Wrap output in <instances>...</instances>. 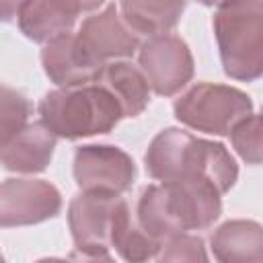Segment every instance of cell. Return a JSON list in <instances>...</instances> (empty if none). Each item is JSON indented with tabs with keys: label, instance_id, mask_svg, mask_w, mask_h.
<instances>
[{
	"label": "cell",
	"instance_id": "cell-1",
	"mask_svg": "<svg viewBox=\"0 0 263 263\" xmlns=\"http://www.w3.org/2000/svg\"><path fill=\"white\" fill-rule=\"evenodd\" d=\"M144 164L148 175L160 183L205 181L220 195L230 191L238 179V164L224 144L195 138L179 127H166L154 136Z\"/></svg>",
	"mask_w": 263,
	"mask_h": 263
},
{
	"label": "cell",
	"instance_id": "cell-2",
	"mask_svg": "<svg viewBox=\"0 0 263 263\" xmlns=\"http://www.w3.org/2000/svg\"><path fill=\"white\" fill-rule=\"evenodd\" d=\"M222 195L205 181L146 185L136 216L142 228L162 245L187 230H205L222 214Z\"/></svg>",
	"mask_w": 263,
	"mask_h": 263
},
{
	"label": "cell",
	"instance_id": "cell-3",
	"mask_svg": "<svg viewBox=\"0 0 263 263\" xmlns=\"http://www.w3.org/2000/svg\"><path fill=\"white\" fill-rule=\"evenodd\" d=\"M41 121L64 140H80L109 134L123 109L117 99L99 82L49 90L39 103Z\"/></svg>",
	"mask_w": 263,
	"mask_h": 263
},
{
	"label": "cell",
	"instance_id": "cell-4",
	"mask_svg": "<svg viewBox=\"0 0 263 263\" xmlns=\"http://www.w3.org/2000/svg\"><path fill=\"white\" fill-rule=\"evenodd\" d=\"M212 23L224 74L240 82L259 80L263 76V2H222Z\"/></svg>",
	"mask_w": 263,
	"mask_h": 263
},
{
	"label": "cell",
	"instance_id": "cell-5",
	"mask_svg": "<svg viewBox=\"0 0 263 263\" xmlns=\"http://www.w3.org/2000/svg\"><path fill=\"white\" fill-rule=\"evenodd\" d=\"M173 109L175 117L195 132L230 136L232 129L251 115L253 101L234 86L197 82L175 101Z\"/></svg>",
	"mask_w": 263,
	"mask_h": 263
},
{
	"label": "cell",
	"instance_id": "cell-6",
	"mask_svg": "<svg viewBox=\"0 0 263 263\" xmlns=\"http://www.w3.org/2000/svg\"><path fill=\"white\" fill-rule=\"evenodd\" d=\"M138 64L150 88L160 97L177 95L193 78L189 45L173 33L152 37L140 45Z\"/></svg>",
	"mask_w": 263,
	"mask_h": 263
},
{
	"label": "cell",
	"instance_id": "cell-7",
	"mask_svg": "<svg viewBox=\"0 0 263 263\" xmlns=\"http://www.w3.org/2000/svg\"><path fill=\"white\" fill-rule=\"evenodd\" d=\"M74 181L82 191L123 193L136 181V164L132 156L109 144H88L74 152Z\"/></svg>",
	"mask_w": 263,
	"mask_h": 263
},
{
	"label": "cell",
	"instance_id": "cell-8",
	"mask_svg": "<svg viewBox=\"0 0 263 263\" xmlns=\"http://www.w3.org/2000/svg\"><path fill=\"white\" fill-rule=\"evenodd\" d=\"M117 193L82 191L68 205V226L78 249H111L115 222L125 208Z\"/></svg>",
	"mask_w": 263,
	"mask_h": 263
},
{
	"label": "cell",
	"instance_id": "cell-9",
	"mask_svg": "<svg viewBox=\"0 0 263 263\" xmlns=\"http://www.w3.org/2000/svg\"><path fill=\"white\" fill-rule=\"evenodd\" d=\"M60 191L43 179H6L0 187V226H31L58 216Z\"/></svg>",
	"mask_w": 263,
	"mask_h": 263
},
{
	"label": "cell",
	"instance_id": "cell-10",
	"mask_svg": "<svg viewBox=\"0 0 263 263\" xmlns=\"http://www.w3.org/2000/svg\"><path fill=\"white\" fill-rule=\"evenodd\" d=\"M76 35L86 53L101 66L111 64V60L132 58L140 47V37L123 21L119 4H105L103 10L88 14Z\"/></svg>",
	"mask_w": 263,
	"mask_h": 263
},
{
	"label": "cell",
	"instance_id": "cell-11",
	"mask_svg": "<svg viewBox=\"0 0 263 263\" xmlns=\"http://www.w3.org/2000/svg\"><path fill=\"white\" fill-rule=\"evenodd\" d=\"M103 2L76 0H25L16 4V23L21 33L35 43H49L72 31L78 16L99 10Z\"/></svg>",
	"mask_w": 263,
	"mask_h": 263
},
{
	"label": "cell",
	"instance_id": "cell-12",
	"mask_svg": "<svg viewBox=\"0 0 263 263\" xmlns=\"http://www.w3.org/2000/svg\"><path fill=\"white\" fill-rule=\"evenodd\" d=\"M41 64L47 78L60 88L92 84L105 68L86 53L76 33L49 41L41 49Z\"/></svg>",
	"mask_w": 263,
	"mask_h": 263
},
{
	"label": "cell",
	"instance_id": "cell-13",
	"mask_svg": "<svg viewBox=\"0 0 263 263\" xmlns=\"http://www.w3.org/2000/svg\"><path fill=\"white\" fill-rule=\"evenodd\" d=\"M58 136L43 123L33 121L2 144V166L12 173H43L51 162Z\"/></svg>",
	"mask_w": 263,
	"mask_h": 263
},
{
	"label": "cell",
	"instance_id": "cell-14",
	"mask_svg": "<svg viewBox=\"0 0 263 263\" xmlns=\"http://www.w3.org/2000/svg\"><path fill=\"white\" fill-rule=\"evenodd\" d=\"M210 245L218 263H263V226L255 220L224 222Z\"/></svg>",
	"mask_w": 263,
	"mask_h": 263
},
{
	"label": "cell",
	"instance_id": "cell-15",
	"mask_svg": "<svg viewBox=\"0 0 263 263\" xmlns=\"http://www.w3.org/2000/svg\"><path fill=\"white\" fill-rule=\"evenodd\" d=\"M121 105L123 117H138L150 103V84L140 68L129 62H111L103 68L99 80Z\"/></svg>",
	"mask_w": 263,
	"mask_h": 263
},
{
	"label": "cell",
	"instance_id": "cell-16",
	"mask_svg": "<svg viewBox=\"0 0 263 263\" xmlns=\"http://www.w3.org/2000/svg\"><path fill=\"white\" fill-rule=\"evenodd\" d=\"M185 10L183 2H121L119 12L138 37H158L171 31Z\"/></svg>",
	"mask_w": 263,
	"mask_h": 263
},
{
	"label": "cell",
	"instance_id": "cell-17",
	"mask_svg": "<svg viewBox=\"0 0 263 263\" xmlns=\"http://www.w3.org/2000/svg\"><path fill=\"white\" fill-rule=\"evenodd\" d=\"M111 247L127 263H148L152 257H156L160 253L162 242L156 240L154 236H150L142 228L138 216H134V212L125 203V208L121 210V214L115 222Z\"/></svg>",
	"mask_w": 263,
	"mask_h": 263
},
{
	"label": "cell",
	"instance_id": "cell-18",
	"mask_svg": "<svg viewBox=\"0 0 263 263\" xmlns=\"http://www.w3.org/2000/svg\"><path fill=\"white\" fill-rule=\"evenodd\" d=\"M232 148L247 164H263V115H249L230 134Z\"/></svg>",
	"mask_w": 263,
	"mask_h": 263
},
{
	"label": "cell",
	"instance_id": "cell-19",
	"mask_svg": "<svg viewBox=\"0 0 263 263\" xmlns=\"http://www.w3.org/2000/svg\"><path fill=\"white\" fill-rule=\"evenodd\" d=\"M33 107L29 103V99L21 92H16L10 86H2V134H0V142H8L10 138H14L18 132H23L29 125V115H31Z\"/></svg>",
	"mask_w": 263,
	"mask_h": 263
},
{
	"label": "cell",
	"instance_id": "cell-20",
	"mask_svg": "<svg viewBox=\"0 0 263 263\" xmlns=\"http://www.w3.org/2000/svg\"><path fill=\"white\" fill-rule=\"evenodd\" d=\"M156 263H210V259L199 236L179 234L162 245L156 255Z\"/></svg>",
	"mask_w": 263,
	"mask_h": 263
},
{
	"label": "cell",
	"instance_id": "cell-21",
	"mask_svg": "<svg viewBox=\"0 0 263 263\" xmlns=\"http://www.w3.org/2000/svg\"><path fill=\"white\" fill-rule=\"evenodd\" d=\"M68 263H115L107 249H74L68 257Z\"/></svg>",
	"mask_w": 263,
	"mask_h": 263
},
{
	"label": "cell",
	"instance_id": "cell-22",
	"mask_svg": "<svg viewBox=\"0 0 263 263\" xmlns=\"http://www.w3.org/2000/svg\"><path fill=\"white\" fill-rule=\"evenodd\" d=\"M37 263H68V259H58V257H47V259H39Z\"/></svg>",
	"mask_w": 263,
	"mask_h": 263
},
{
	"label": "cell",
	"instance_id": "cell-23",
	"mask_svg": "<svg viewBox=\"0 0 263 263\" xmlns=\"http://www.w3.org/2000/svg\"><path fill=\"white\" fill-rule=\"evenodd\" d=\"M261 115H263V109H261Z\"/></svg>",
	"mask_w": 263,
	"mask_h": 263
}]
</instances>
